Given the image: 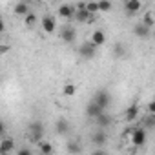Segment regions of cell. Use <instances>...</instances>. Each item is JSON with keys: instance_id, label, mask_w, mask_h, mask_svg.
<instances>
[{"instance_id": "obj_8", "label": "cell", "mask_w": 155, "mask_h": 155, "mask_svg": "<svg viewBox=\"0 0 155 155\" xmlns=\"http://www.w3.org/2000/svg\"><path fill=\"white\" fill-rule=\"evenodd\" d=\"M133 33H135V37H139V38H142V40H146V38H150V35H151V28H148L146 24L139 22V24H135Z\"/></svg>"}, {"instance_id": "obj_26", "label": "cell", "mask_w": 155, "mask_h": 155, "mask_svg": "<svg viewBox=\"0 0 155 155\" xmlns=\"http://www.w3.org/2000/svg\"><path fill=\"white\" fill-rule=\"evenodd\" d=\"M86 9H88L91 15H95V13L99 11V6H97V2H86Z\"/></svg>"}, {"instance_id": "obj_9", "label": "cell", "mask_w": 155, "mask_h": 155, "mask_svg": "<svg viewBox=\"0 0 155 155\" xmlns=\"http://www.w3.org/2000/svg\"><path fill=\"white\" fill-rule=\"evenodd\" d=\"M40 24H42V29H44L48 35H51V33L57 29V22H55V18H53L51 15H46V17H42Z\"/></svg>"}, {"instance_id": "obj_11", "label": "cell", "mask_w": 155, "mask_h": 155, "mask_svg": "<svg viewBox=\"0 0 155 155\" xmlns=\"http://www.w3.org/2000/svg\"><path fill=\"white\" fill-rule=\"evenodd\" d=\"M55 130H57V133H58V135H68V133H69V130H71V124H69V120H68V119H58V120H57Z\"/></svg>"}, {"instance_id": "obj_31", "label": "cell", "mask_w": 155, "mask_h": 155, "mask_svg": "<svg viewBox=\"0 0 155 155\" xmlns=\"http://www.w3.org/2000/svg\"><path fill=\"white\" fill-rule=\"evenodd\" d=\"M4 131H6V126H4V122H2V120H0V137L4 135Z\"/></svg>"}, {"instance_id": "obj_27", "label": "cell", "mask_w": 155, "mask_h": 155, "mask_svg": "<svg viewBox=\"0 0 155 155\" xmlns=\"http://www.w3.org/2000/svg\"><path fill=\"white\" fill-rule=\"evenodd\" d=\"M6 53H9V46L2 44V46H0V55H6Z\"/></svg>"}, {"instance_id": "obj_24", "label": "cell", "mask_w": 155, "mask_h": 155, "mask_svg": "<svg viewBox=\"0 0 155 155\" xmlns=\"http://www.w3.org/2000/svg\"><path fill=\"white\" fill-rule=\"evenodd\" d=\"M142 24H146L148 28H153V24H155V20H153V11H148V13L144 15V20H142Z\"/></svg>"}, {"instance_id": "obj_4", "label": "cell", "mask_w": 155, "mask_h": 155, "mask_svg": "<svg viewBox=\"0 0 155 155\" xmlns=\"http://www.w3.org/2000/svg\"><path fill=\"white\" fill-rule=\"evenodd\" d=\"M29 133H31L33 140L40 142L42 137H44V126H42V122H31L29 124Z\"/></svg>"}, {"instance_id": "obj_12", "label": "cell", "mask_w": 155, "mask_h": 155, "mask_svg": "<svg viewBox=\"0 0 155 155\" xmlns=\"http://www.w3.org/2000/svg\"><path fill=\"white\" fill-rule=\"evenodd\" d=\"M58 15L62 17V18H73V15H75V6H71V4H62L60 8H58Z\"/></svg>"}, {"instance_id": "obj_32", "label": "cell", "mask_w": 155, "mask_h": 155, "mask_svg": "<svg viewBox=\"0 0 155 155\" xmlns=\"http://www.w3.org/2000/svg\"><path fill=\"white\" fill-rule=\"evenodd\" d=\"M48 2H53V0H48Z\"/></svg>"}, {"instance_id": "obj_20", "label": "cell", "mask_w": 155, "mask_h": 155, "mask_svg": "<svg viewBox=\"0 0 155 155\" xmlns=\"http://www.w3.org/2000/svg\"><path fill=\"white\" fill-rule=\"evenodd\" d=\"M97 6H99V11H102V13L111 11V2H110V0H99Z\"/></svg>"}, {"instance_id": "obj_19", "label": "cell", "mask_w": 155, "mask_h": 155, "mask_svg": "<svg viewBox=\"0 0 155 155\" xmlns=\"http://www.w3.org/2000/svg\"><path fill=\"white\" fill-rule=\"evenodd\" d=\"M38 151L40 153H44V155H48V153H53V146L49 144V142H38Z\"/></svg>"}, {"instance_id": "obj_25", "label": "cell", "mask_w": 155, "mask_h": 155, "mask_svg": "<svg viewBox=\"0 0 155 155\" xmlns=\"http://www.w3.org/2000/svg\"><path fill=\"white\" fill-rule=\"evenodd\" d=\"M128 53V48L124 44H115V57H124Z\"/></svg>"}, {"instance_id": "obj_3", "label": "cell", "mask_w": 155, "mask_h": 155, "mask_svg": "<svg viewBox=\"0 0 155 155\" xmlns=\"http://www.w3.org/2000/svg\"><path fill=\"white\" fill-rule=\"evenodd\" d=\"M93 102H97L102 110H106V108L110 106V102H111V95H110L106 90H99V91L93 95Z\"/></svg>"}, {"instance_id": "obj_15", "label": "cell", "mask_w": 155, "mask_h": 155, "mask_svg": "<svg viewBox=\"0 0 155 155\" xmlns=\"http://www.w3.org/2000/svg\"><path fill=\"white\" fill-rule=\"evenodd\" d=\"M101 111H104V110H102V108H101L97 102H93V101H91V102L88 104V108H86V115H88L90 119H95V117H97Z\"/></svg>"}, {"instance_id": "obj_6", "label": "cell", "mask_w": 155, "mask_h": 155, "mask_svg": "<svg viewBox=\"0 0 155 155\" xmlns=\"http://www.w3.org/2000/svg\"><path fill=\"white\" fill-rule=\"evenodd\" d=\"M93 120H95V124H97L99 128H108V126L113 124V117H111L110 113H106V111H101Z\"/></svg>"}, {"instance_id": "obj_14", "label": "cell", "mask_w": 155, "mask_h": 155, "mask_svg": "<svg viewBox=\"0 0 155 155\" xmlns=\"http://www.w3.org/2000/svg\"><path fill=\"white\" fill-rule=\"evenodd\" d=\"M91 42L99 48V46H102L104 42H106V33L104 31H101V29H95L93 33H91Z\"/></svg>"}, {"instance_id": "obj_5", "label": "cell", "mask_w": 155, "mask_h": 155, "mask_svg": "<svg viewBox=\"0 0 155 155\" xmlns=\"http://www.w3.org/2000/svg\"><path fill=\"white\" fill-rule=\"evenodd\" d=\"M146 142V130L144 128H137V130H133L131 131V144L133 146H142Z\"/></svg>"}, {"instance_id": "obj_30", "label": "cell", "mask_w": 155, "mask_h": 155, "mask_svg": "<svg viewBox=\"0 0 155 155\" xmlns=\"http://www.w3.org/2000/svg\"><path fill=\"white\" fill-rule=\"evenodd\" d=\"M18 153H20V155H29V153H31V150H29V148H22Z\"/></svg>"}, {"instance_id": "obj_29", "label": "cell", "mask_w": 155, "mask_h": 155, "mask_svg": "<svg viewBox=\"0 0 155 155\" xmlns=\"http://www.w3.org/2000/svg\"><path fill=\"white\" fill-rule=\"evenodd\" d=\"M6 31V22H4V18L0 17V33H4Z\"/></svg>"}, {"instance_id": "obj_18", "label": "cell", "mask_w": 155, "mask_h": 155, "mask_svg": "<svg viewBox=\"0 0 155 155\" xmlns=\"http://www.w3.org/2000/svg\"><path fill=\"white\" fill-rule=\"evenodd\" d=\"M15 15H18V17H26L28 13H29V6H28V2H24V0H22V2H18L17 6H15Z\"/></svg>"}, {"instance_id": "obj_7", "label": "cell", "mask_w": 155, "mask_h": 155, "mask_svg": "<svg viewBox=\"0 0 155 155\" xmlns=\"http://www.w3.org/2000/svg\"><path fill=\"white\" fill-rule=\"evenodd\" d=\"M142 9V2L140 0H126L124 2V11L128 15H137Z\"/></svg>"}, {"instance_id": "obj_23", "label": "cell", "mask_w": 155, "mask_h": 155, "mask_svg": "<svg viewBox=\"0 0 155 155\" xmlns=\"http://www.w3.org/2000/svg\"><path fill=\"white\" fill-rule=\"evenodd\" d=\"M75 93H77V88H75V84L68 82V84L64 86V95H66V97H73Z\"/></svg>"}, {"instance_id": "obj_16", "label": "cell", "mask_w": 155, "mask_h": 155, "mask_svg": "<svg viewBox=\"0 0 155 155\" xmlns=\"http://www.w3.org/2000/svg\"><path fill=\"white\" fill-rule=\"evenodd\" d=\"M13 150H15V140L13 139L0 140V153H11Z\"/></svg>"}, {"instance_id": "obj_21", "label": "cell", "mask_w": 155, "mask_h": 155, "mask_svg": "<svg viewBox=\"0 0 155 155\" xmlns=\"http://www.w3.org/2000/svg\"><path fill=\"white\" fill-rule=\"evenodd\" d=\"M66 150H68L69 153H79V151H81V146L77 144L75 140H68V144H66Z\"/></svg>"}, {"instance_id": "obj_10", "label": "cell", "mask_w": 155, "mask_h": 155, "mask_svg": "<svg viewBox=\"0 0 155 155\" xmlns=\"http://www.w3.org/2000/svg\"><path fill=\"white\" fill-rule=\"evenodd\" d=\"M139 113H140V108H139L137 104H131L130 108H126V113H124L126 122H133V120L139 117Z\"/></svg>"}, {"instance_id": "obj_17", "label": "cell", "mask_w": 155, "mask_h": 155, "mask_svg": "<svg viewBox=\"0 0 155 155\" xmlns=\"http://www.w3.org/2000/svg\"><path fill=\"white\" fill-rule=\"evenodd\" d=\"M106 133L102 131V130H99V131H95L93 135H91V142L93 144H97V146H102V144H106Z\"/></svg>"}, {"instance_id": "obj_1", "label": "cell", "mask_w": 155, "mask_h": 155, "mask_svg": "<svg viewBox=\"0 0 155 155\" xmlns=\"http://www.w3.org/2000/svg\"><path fill=\"white\" fill-rule=\"evenodd\" d=\"M79 22H91L93 20V15L86 9V4H79L75 6V15H73Z\"/></svg>"}, {"instance_id": "obj_28", "label": "cell", "mask_w": 155, "mask_h": 155, "mask_svg": "<svg viewBox=\"0 0 155 155\" xmlns=\"http://www.w3.org/2000/svg\"><path fill=\"white\" fill-rule=\"evenodd\" d=\"M148 113H150V115H153V113H155V104H153V102H150V104H148Z\"/></svg>"}, {"instance_id": "obj_2", "label": "cell", "mask_w": 155, "mask_h": 155, "mask_svg": "<svg viewBox=\"0 0 155 155\" xmlns=\"http://www.w3.org/2000/svg\"><path fill=\"white\" fill-rule=\"evenodd\" d=\"M79 53H81L82 58H93V57L97 55V46H95L91 40H86V42H82V46L79 48Z\"/></svg>"}, {"instance_id": "obj_22", "label": "cell", "mask_w": 155, "mask_h": 155, "mask_svg": "<svg viewBox=\"0 0 155 155\" xmlns=\"http://www.w3.org/2000/svg\"><path fill=\"white\" fill-rule=\"evenodd\" d=\"M24 24H26L28 28H33V26L37 24V17H35L33 13H28V15L24 17Z\"/></svg>"}, {"instance_id": "obj_13", "label": "cell", "mask_w": 155, "mask_h": 155, "mask_svg": "<svg viewBox=\"0 0 155 155\" xmlns=\"http://www.w3.org/2000/svg\"><path fill=\"white\" fill-rule=\"evenodd\" d=\"M75 37H77V31H75V28H71V26H66V28L62 29V33H60V38H62L64 42H73Z\"/></svg>"}]
</instances>
